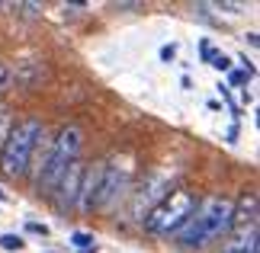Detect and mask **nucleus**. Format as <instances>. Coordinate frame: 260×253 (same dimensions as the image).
Returning <instances> with one entry per match:
<instances>
[{
	"mask_svg": "<svg viewBox=\"0 0 260 253\" xmlns=\"http://www.w3.org/2000/svg\"><path fill=\"white\" fill-rule=\"evenodd\" d=\"M0 202H7V192L4 189H0Z\"/></svg>",
	"mask_w": 260,
	"mask_h": 253,
	"instance_id": "nucleus-19",
	"label": "nucleus"
},
{
	"mask_svg": "<svg viewBox=\"0 0 260 253\" xmlns=\"http://www.w3.org/2000/svg\"><path fill=\"white\" fill-rule=\"evenodd\" d=\"M0 247H4V250H23L26 244H23L19 234H4V237H0Z\"/></svg>",
	"mask_w": 260,
	"mask_h": 253,
	"instance_id": "nucleus-12",
	"label": "nucleus"
},
{
	"mask_svg": "<svg viewBox=\"0 0 260 253\" xmlns=\"http://www.w3.org/2000/svg\"><path fill=\"white\" fill-rule=\"evenodd\" d=\"M42 141V122L39 119H23L7 131V141L0 144V170L7 176H23L29 170L36 144Z\"/></svg>",
	"mask_w": 260,
	"mask_h": 253,
	"instance_id": "nucleus-2",
	"label": "nucleus"
},
{
	"mask_svg": "<svg viewBox=\"0 0 260 253\" xmlns=\"http://www.w3.org/2000/svg\"><path fill=\"white\" fill-rule=\"evenodd\" d=\"M161 186H164V179H161V176H154L148 186H142V192H138V199H135V211H142V205L148 208L151 202H161V199H164V192H157Z\"/></svg>",
	"mask_w": 260,
	"mask_h": 253,
	"instance_id": "nucleus-10",
	"label": "nucleus"
},
{
	"mask_svg": "<svg viewBox=\"0 0 260 253\" xmlns=\"http://www.w3.org/2000/svg\"><path fill=\"white\" fill-rule=\"evenodd\" d=\"M68 167H71V164H68L64 157H58L55 151H52V154H48V160L42 164V176H39L36 189H39V192H45V196H48V192H52V189L58 186V179L64 176V170H68Z\"/></svg>",
	"mask_w": 260,
	"mask_h": 253,
	"instance_id": "nucleus-7",
	"label": "nucleus"
},
{
	"mask_svg": "<svg viewBox=\"0 0 260 253\" xmlns=\"http://www.w3.org/2000/svg\"><path fill=\"white\" fill-rule=\"evenodd\" d=\"M193 208H196L193 192L177 189V192H171V196H164L151 211H148L145 231H151V234H171V231H180L186 225V218L193 215Z\"/></svg>",
	"mask_w": 260,
	"mask_h": 253,
	"instance_id": "nucleus-3",
	"label": "nucleus"
},
{
	"mask_svg": "<svg viewBox=\"0 0 260 253\" xmlns=\"http://www.w3.org/2000/svg\"><path fill=\"white\" fill-rule=\"evenodd\" d=\"M238 234L228 240L225 253H257V225L251 228H235Z\"/></svg>",
	"mask_w": 260,
	"mask_h": 253,
	"instance_id": "nucleus-8",
	"label": "nucleus"
},
{
	"mask_svg": "<svg viewBox=\"0 0 260 253\" xmlns=\"http://www.w3.org/2000/svg\"><path fill=\"white\" fill-rule=\"evenodd\" d=\"M26 228H29V231H32V234H42V237L48 234V228H45V225H39V221H29V225H26Z\"/></svg>",
	"mask_w": 260,
	"mask_h": 253,
	"instance_id": "nucleus-16",
	"label": "nucleus"
},
{
	"mask_svg": "<svg viewBox=\"0 0 260 253\" xmlns=\"http://www.w3.org/2000/svg\"><path fill=\"white\" fill-rule=\"evenodd\" d=\"M174 55H177V48H174V45H167V48H161V58H164V61H171Z\"/></svg>",
	"mask_w": 260,
	"mask_h": 253,
	"instance_id": "nucleus-17",
	"label": "nucleus"
},
{
	"mask_svg": "<svg viewBox=\"0 0 260 253\" xmlns=\"http://www.w3.org/2000/svg\"><path fill=\"white\" fill-rule=\"evenodd\" d=\"M71 244L81 247V250H90V247H93V237L84 234V231H77V234H71Z\"/></svg>",
	"mask_w": 260,
	"mask_h": 253,
	"instance_id": "nucleus-14",
	"label": "nucleus"
},
{
	"mask_svg": "<svg viewBox=\"0 0 260 253\" xmlns=\"http://www.w3.org/2000/svg\"><path fill=\"white\" fill-rule=\"evenodd\" d=\"M232 211H235V202L232 199H225V196L206 199L203 205L186 218V225L177 231L180 247L203 250L209 240H218L222 234H228V231H232Z\"/></svg>",
	"mask_w": 260,
	"mask_h": 253,
	"instance_id": "nucleus-1",
	"label": "nucleus"
},
{
	"mask_svg": "<svg viewBox=\"0 0 260 253\" xmlns=\"http://www.w3.org/2000/svg\"><path fill=\"white\" fill-rule=\"evenodd\" d=\"M209 61H212L215 70H228V67H232V58L222 55V52H212V58H209Z\"/></svg>",
	"mask_w": 260,
	"mask_h": 253,
	"instance_id": "nucleus-13",
	"label": "nucleus"
},
{
	"mask_svg": "<svg viewBox=\"0 0 260 253\" xmlns=\"http://www.w3.org/2000/svg\"><path fill=\"white\" fill-rule=\"evenodd\" d=\"M247 80V74H241V70H238V74H232V84H244Z\"/></svg>",
	"mask_w": 260,
	"mask_h": 253,
	"instance_id": "nucleus-18",
	"label": "nucleus"
},
{
	"mask_svg": "<svg viewBox=\"0 0 260 253\" xmlns=\"http://www.w3.org/2000/svg\"><path fill=\"white\" fill-rule=\"evenodd\" d=\"M10 84H13V70H10V64L0 61V93H4Z\"/></svg>",
	"mask_w": 260,
	"mask_h": 253,
	"instance_id": "nucleus-15",
	"label": "nucleus"
},
{
	"mask_svg": "<svg viewBox=\"0 0 260 253\" xmlns=\"http://www.w3.org/2000/svg\"><path fill=\"white\" fill-rule=\"evenodd\" d=\"M36 80H42V64H26L23 70H16V84L19 87H32Z\"/></svg>",
	"mask_w": 260,
	"mask_h": 253,
	"instance_id": "nucleus-11",
	"label": "nucleus"
},
{
	"mask_svg": "<svg viewBox=\"0 0 260 253\" xmlns=\"http://www.w3.org/2000/svg\"><path fill=\"white\" fill-rule=\"evenodd\" d=\"M257 225V196H244L232 211V228H251Z\"/></svg>",
	"mask_w": 260,
	"mask_h": 253,
	"instance_id": "nucleus-9",
	"label": "nucleus"
},
{
	"mask_svg": "<svg viewBox=\"0 0 260 253\" xmlns=\"http://www.w3.org/2000/svg\"><path fill=\"white\" fill-rule=\"evenodd\" d=\"M81 148H84V131L77 125H64L58 131V141H55V154L58 157H64L68 164H74L77 154H81Z\"/></svg>",
	"mask_w": 260,
	"mask_h": 253,
	"instance_id": "nucleus-6",
	"label": "nucleus"
},
{
	"mask_svg": "<svg viewBox=\"0 0 260 253\" xmlns=\"http://www.w3.org/2000/svg\"><path fill=\"white\" fill-rule=\"evenodd\" d=\"M125 186V170L119 167H103V179H100V189H96V208H106L109 202L119 196V189Z\"/></svg>",
	"mask_w": 260,
	"mask_h": 253,
	"instance_id": "nucleus-5",
	"label": "nucleus"
},
{
	"mask_svg": "<svg viewBox=\"0 0 260 253\" xmlns=\"http://www.w3.org/2000/svg\"><path fill=\"white\" fill-rule=\"evenodd\" d=\"M81 179H84V167L74 160V164L64 170V176L58 179V186H55L58 189V208L61 211L74 208L77 202H81Z\"/></svg>",
	"mask_w": 260,
	"mask_h": 253,
	"instance_id": "nucleus-4",
	"label": "nucleus"
}]
</instances>
